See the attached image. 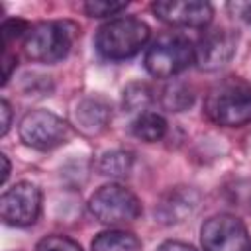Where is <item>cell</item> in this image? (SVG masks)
<instances>
[{"label":"cell","mask_w":251,"mask_h":251,"mask_svg":"<svg viewBox=\"0 0 251 251\" xmlns=\"http://www.w3.org/2000/svg\"><path fill=\"white\" fill-rule=\"evenodd\" d=\"M151 88L145 82H133L124 90V108L127 112H143L151 102Z\"/></svg>","instance_id":"e0dca14e"},{"label":"cell","mask_w":251,"mask_h":251,"mask_svg":"<svg viewBox=\"0 0 251 251\" xmlns=\"http://www.w3.org/2000/svg\"><path fill=\"white\" fill-rule=\"evenodd\" d=\"M88 210L98 222L116 226L137 220L141 214V204L131 190L120 184H106L90 196Z\"/></svg>","instance_id":"5b68a950"},{"label":"cell","mask_w":251,"mask_h":251,"mask_svg":"<svg viewBox=\"0 0 251 251\" xmlns=\"http://www.w3.org/2000/svg\"><path fill=\"white\" fill-rule=\"evenodd\" d=\"M194 61V47L188 39L175 33L159 35L145 51L143 63L149 75L157 78H171L182 73Z\"/></svg>","instance_id":"277c9868"},{"label":"cell","mask_w":251,"mask_h":251,"mask_svg":"<svg viewBox=\"0 0 251 251\" xmlns=\"http://www.w3.org/2000/svg\"><path fill=\"white\" fill-rule=\"evenodd\" d=\"M194 102V92L184 82H173L163 88L161 92V104L169 112H182L190 108Z\"/></svg>","instance_id":"2e32d148"},{"label":"cell","mask_w":251,"mask_h":251,"mask_svg":"<svg viewBox=\"0 0 251 251\" xmlns=\"http://www.w3.org/2000/svg\"><path fill=\"white\" fill-rule=\"evenodd\" d=\"M227 8L233 16L251 24V2H231V4H227Z\"/></svg>","instance_id":"44dd1931"},{"label":"cell","mask_w":251,"mask_h":251,"mask_svg":"<svg viewBox=\"0 0 251 251\" xmlns=\"http://www.w3.org/2000/svg\"><path fill=\"white\" fill-rule=\"evenodd\" d=\"M110 120H112V108L100 96H90L80 100L75 110V124L86 135H96L104 131Z\"/></svg>","instance_id":"7c38bea8"},{"label":"cell","mask_w":251,"mask_h":251,"mask_svg":"<svg viewBox=\"0 0 251 251\" xmlns=\"http://www.w3.org/2000/svg\"><path fill=\"white\" fill-rule=\"evenodd\" d=\"M92 251H141V241L129 231H104L92 241Z\"/></svg>","instance_id":"4fadbf2b"},{"label":"cell","mask_w":251,"mask_h":251,"mask_svg":"<svg viewBox=\"0 0 251 251\" xmlns=\"http://www.w3.org/2000/svg\"><path fill=\"white\" fill-rule=\"evenodd\" d=\"M76 25L71 22H41L25 33L24 53L37 63H57L71 51Z\"/></svg>","instance_id":"3957f363"},{"label":"cell","mask_w":251,"mask_h":251,"mask_svg":"<svg viewBox=\"0 0 251 251\" xmlns=\"http://www.w3.org/2000/svg\"><path fill=\"white\" fill-rule=\"evenodd\" d=\"M153 14L176 27H206L212 22L214 8L202 0H161L151 4Z\"/></svg>","instance_id":"9c48e42d"},{"label":"cell","mask_w":251,"mask_h":251,"mask_svg":"<svg viewBox=\"0 0 251 251\" xmlns=\"http://www.w3.org/2000/svg\"><path fill=\"white\" fill-rule=\"evenodd\" d=\"M157 251H196V249L182 241H165L157 247Z\"/></svg>","instance_id":"cb8c5ba5"},{"label":"cell","mask_w":251,"mask_h":251,"mask_svg":"<svg viewBox=\"0 0 251 251\" xmlns=\"http://www.w3.org/2000/svg\"><path fill=\"white\" fill-rule=\"evenodd\" d=\"M133 167V155L127 151H108L98 161V171L104 176L110 178H122L127 176Z\"/></svg>","instance_id":"9a60e30c"},{"label":"cell","mask_w":251,"mask_h":251,"mask_svg":"<svg viewBox=\"0 0 251 251\" xmlns=\"http://www.w3.org/2000/svg\"><path fill=\"white\" fill-rule=\"evenodd\" d=\"M16 65H18V59H16V55H12L8 49L4 51V57H2V84H6L8 82V78L12 76V69H16Z\"/></svg>","instance_id":"7402d4cb"},{"label":"cell","mask_w":251,"mask_h":251,"mask_svg":"<svg viewBox=\"0 0 251 251\" xmlns=\"http://www.w3.org/2000/svg\"><path fill=\"white\" fill-rule=\"evenodd\" d=\"M149 39V25L137 18H114L100 25L94 37V47L108 61H124L137 55Z\"/></svg>","instance_id":"7a4b0ae2"},{"label":"cell","mask_w":251,"mask_h":251,"mask_svg":"<svg viewBox=\"0 0 251 251\" xmlns=\"http://www.w3.org/2000/svg\"><path fill=\"white\" fill-rule=\"evenodd\" d=\"M24 31H29V25L25 20L20 18H8L2 24V39H4V47H8L16 37H20Z\"/></svg>","instance_id":"ffe728a7"},{"label":"cell","mask_w":251,"mask_h":251,"mask_svg":"<svg viewBox=\"0 0 251 251\" xmlns=\"http://www.w3.org/2000/svg\"><path fill=\"white\" fill-rule=\"evenodd\" d=\"M20 139L33 149L49 151L69 141L71 126L47 110H31L20 122Z\"/></svg>","instance_id":"8992f818"},{"label":"cell","mask_w":251,"mask_h":251,"mask_svg":"<svg viewBox=\"0 0 251 251\" xmlns=\"http://www.w3.org/2000/svg\"><path fill=\"white\" fill-rule=\"evenodd\" d=\"M0 161H2V167H4V169H2V178H0V182L4 184V182L8 180V176H10V161H8V157H6L4 153L0 155Z\"/></svg>","instance_id":"d4e9b609"},{"label":"cell","mask_w":251,"mask_h":251,"mask_svg":"<svg viewBox=\"0 0 251 251\" xmlns=\"http://www.w3.org/2000/svg\"><path fill=\"white\" fill-rule=\"evenodd\" d=\"M237 35L229 29H212L208 31L198 45L194 47V61L202 71H216L231 61L235 55Z\"/></svg>","instance_id":"30bf717a"},{"label":"cell","mask_w":251,"mask_h":251,"mask_svg":"<svg viewBox=\"0 0 251 251\" xmlns=\"http://www.w3.org/2000/svg\"><path fill=\"white\" fill-rule=\"evenodd\" d=\"M204 251H249L251 239L243 222L229 214L208 218L200 227Z\"/></svg>","instance_id":"52a82bcc"},{"label":"cell","mask_w":251,"mask_h":251,"mask_svg":"<svg viewBox=\"0 0 251 251\" xmlns=\"http://www.w3.org/2000/svg\"><path fill=\"white\" fill-rule=\"evenodd\" d=\"M41 212V190L27 180L16 182L0 198V216L4 224L25 227L35 224Z\"/></svg>","instance_id":"ba28073f"},{"label":"cell","mask_w":251,"mask_h":251,"mask_svg":"<svg viewBox=\"0 0 251 251\" xmlns=\"http://www.w3.org/2000/svg\"><path fill=\"white\" fill-rule=\"evenodd\" d=\"M127 2H102V0H90L82 8L90 18H108L116 16L118 12L126 10Z\"/></svg>","instance_id":"ac0fdd59"},{"label":"cell","mask_w":251,"mask_h":251,"mask_svg":"<svg viewBox=\"0 0 251 251\" xmlns=\"http://www.w3.org/2000/svg\"><path fill=\"white\" fill-rule=\"evenodd\" d=\"M206 116L226 127H239L251 122V82L227 76L214 84L204 100Z\"/></svg>","instance_id":"6da1fadb"},{"label":"cell","mask_w":251,"mask_h":251,"mask_svg":"<svg viewBox=\"0 0 251 251\" xmlns=\"http://www.w3.org/2000/svg\"><path fill=\"white\" fill-rule=\"evenodd\" d=\"M35 251H82V247L73 241L71 237H65V235H47L43 237Z\"/></svg>","instance_id":"d6986e66"},{"label":"cell","mask_w":251,"mask_h":251,"mask_svg":"<svg viewBox=\"0 0 251 251\" xmlns=\"http://www.w3.org/2000/svg\"><path fill=\"white\" fill-rule=\"evenodd\" d=\"M131 131H133V135L137 139L147 141V143H153V141H159L167 133V122L157 112H141L133 120Z\"/></svg>","instance_id":"5bb4252c"},{"label":"cell","mask_w":251,"mask_h":251,"mask_svg":"<svg viewBox=\"0 0 251 251\" xmlns=\"http://www.w3.org/2000/svg\"><path fill=\"white\" fill-rule=\"evenodd\" d=\"M198 204H200L198 190L190 186H175V188H169L161 196L155 208V216L161 224H167V226L180 224L196 212Z\"/></svg>","instance_id":"8fae6325"},{"label":"cell","mask_w":251,"mask_h":251,"mask_svg":"<svg viewBox=\"0 0 251 251\" xmlns=\"http://www.w3.org/2000/svg\"><path fill=\"white\" fill-rule=\"evenodd\" d=\"M0 114H2V127H0V135H6L10 126H12V108L8 104L6 98H2L0 102Z\"/></svg>","instance_id":"603a6c76"}]
</instances>
